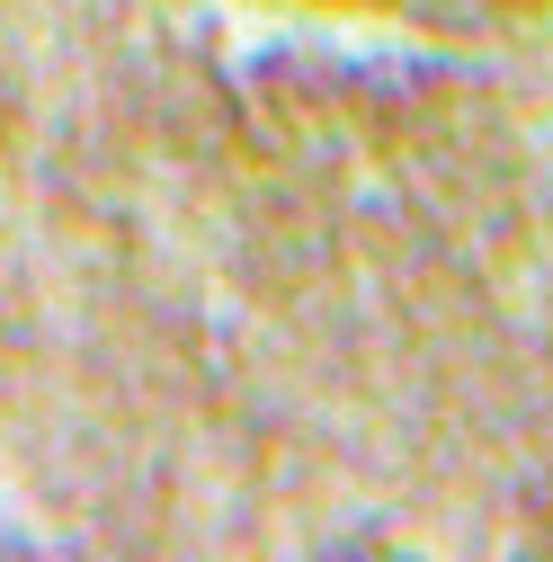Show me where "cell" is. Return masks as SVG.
Masks as SVG:
<instances>
[{
  "label": "cell",
  "instance_id": "1",
  "mask_svg": "<svg viewBox=\"0 0 553 562\" xmlns=\"http://www.w3.org/2000/svg\"><path fill=\"white\" fill-rule=\"evenodd\" d=\"M402 10H473V0H402Z\"/></svg>",
  "mask_w": 553,
  "mask_h": 562
}]
</instances>
